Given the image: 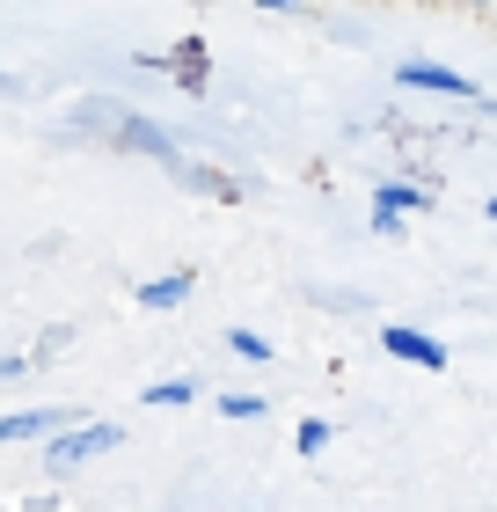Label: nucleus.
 I'll list each match as a JSON object with an SVG mask.
<instances>
[{
  "label": "nucleus",
  "mask_w": 497,
  "mask_h": 512,
  "mask_svg": "<svg viewBox=\"0 0 497 512\" xmlns=\"http://www.w3.org/2000/svg\"><path fill=\"white\" fill-rule=\"evenodd\" d=\"M117 447V425H88V432H59L52 439V469L66 476V469H81V461H96V454H110Z\"/></svg>",
  "instance_id": "f257e3e1"
},
{
  "label": "nucleus",
  "mask_w": 497,
  "mask_h": 512,
  "mask_svg": "<svg viewBox=\"0 0 497 512\" xmlns=\"http://www.w3.org/2000/svg\"><path fill=\"white\" fill-rule=\"evenodd\" d=\"M381 344H388L395 359H410V366H432V374L446 366V344H439V337H424V330H381Z\"/></svg>",
  "instance_id": "f03ea898"
},
{
  "label": "nucleus",
  "mask_w": 497,
  "mask_h": 512,
  "mask_svg": "<svg viewBox=\"0 0 497 512\" xmlns=\"http://www.w3.org/2000/svg\"><path fill=\"white\" fill-rule=\"evenodd\" d=\"M74 410H22V417H0V447L8 439H44V432H59Z\"/></svg>",
  "instance_id": "7ed1b4c3"
},
{
  "label": "nucleus",
  "mask_w": 497,
  "mask_h": 512,
  "mask_svg": "<svg viewBox=\"0 0 497 512\" xmlns=\"http://www.w3.org/2000/svg\"><path fill=\"white\" fill-rule=\"evenodd\" d=\"M191 286H198V278H191V271H169V278H147V286H139V308H154V315H161V308H183V293H191Z\"/></svg>",
  "instance_id": "20e7f679"
},
{
  "label": "nucleus",
  "mask_w": 497,
  "mask_h": 512,
  "mask_svg": "<svg viewBox=\"0 0 497 512\" xmlns=\"http://www.w3.org/2000/svg\"><path fill=\"white\" fill-rule=\"evenodd\" d=\"M402 88H439V96H476L461 74H446V66H424V59H410L402 66Z\"/></svg>",
  "instance_id": "39448f33"
},
{
  "label": "nucleus",
  "mask_w": 497,
  "mask_h": 512,
  "mask_svg": "<svg viewBox=\"0 0 497 512\" xmlns=\"http://www.w3.org/2000/svg\"><path fill=\"white\" fill-rule=\"evenodd\" d=\"M227 352L256 366V359H271V344H264V337H256V330H227Z\"/></svg>",
  "instance_id": "423d86ee"
},
{
  "label": "nucleus",
  "mask_w": 497,
  "mask_h": 512,
  "mask_svg": "<svg viewBox=\"0 0 497 512\" xmlns=\"http://www.w3.org/2000/svg\"><path fill=\"white\" fill-rule=\"evenodd\" d=\"M402 205H432V191H410V183H381V213H402Z\"/></svg>",
  "instance_id": "0eeeda50"
},
{
  "label": "nucleus",
  "mask_w": 497,
  "mask_h": 512,
  "mask_svg": "<svg viewBox=\"0 0 497 512\" xmlns=\"http://www.w3.org/2000/svg\"><path fill=\"white\" fill-rule=\"evenodd\" d=\"M271 403H264V395H220V417H242V425H249V417H264Z\"/></svg>",
  "instance_id": "6e6552de"
},
{
  "label": "nucleus",
  "mask_w": 497,
  "mask_h": 512,
  "mask_svg": "<svg viewBox=\"0 0 497 512\" xmlns=\"http://www.w3.org/2000/svg\"><path fill=\"white\" fill-rule=\"evenodd\" d=\"M293 447H300V454H322V447H329V425H322V417H307V425L293 432Z\"/></svg>",
  "instance_id": "1a4fd4ad"
},
{
  "label": "nucleus",
  "mask_w": 497,
  "mask_h": 512,
  "mask_svg": "<svg viewBox=\"0 0 497 512\" xmlns=\"http://www.w3.org/2000/svg\"><path fill=\"white\" fill-rule=\"evenodd\" d=\"M139 403H191V381H154Z\"/></svg>",
  "instance_id": "9d476101"
},
{
  "label": "nucleus",
  "mask_w": 497,
  "mask_h": 512,
  "mask_svg": "<svg viewBox=\"0 0 497 512\" xmlns=\"http://www.w3.org/2000/svg\"><path fill=\"white\" fill-rule=\"evenodd\" d=\"M490 220H497V198H490Z\"/></svg>",
  "instance_id": "9b49d317"
}]
</instances>
